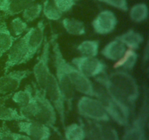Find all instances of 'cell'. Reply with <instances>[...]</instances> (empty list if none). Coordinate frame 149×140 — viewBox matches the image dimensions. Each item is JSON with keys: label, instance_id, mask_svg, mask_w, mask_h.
Here are the masks:
<instances>
[{"label": "cell", "instance_id": "obj_1", "mask_svg": "<svg viewBox=\"0 0 149 140\" xmlns=\"http://www.w3.org/2000/svg\"><path fill=\"white\" fill-rule=\"evenodd\" d=\"M95 81L116 104L125 118L130 122L140 96L139 85L133 76L125 70H116L109 74L103 73L97 76Z\"/></svg>", "mask_w": 149, "mask_h": 140}, {"label": "cell", "instance_id": "obj_2", "mask_svg": "<svg viewBox=\"0 0 149 140\" xmlns=\"http://www.w3.org/2000/svg\"><path fill=\"white\" fill-rule=\"evenodd\" d=\"M58 34H52L49 39L52 52H53L54 64H55V77L56 78L58 86L62 92L65 104L68 106V109L71 110L76 90L68 77V74L64 69L62 63H61V58L63 56V55L62 51L60 48V45L58 42Z\"/></svg>", "mask_w": 149, "mask_h": 140}, {"label": "cell", "instance_id": "obj_3", "mask_svg": "<svg viewBox=\"0 0 149 140\" xmlns=\"http://www.w3.org/2000/svg\"><path fill=\"white\" fill-rule=\"evenodd\" d=\"M32 86L33 88V97L37 104V110L33 120L45 124L60 135L59 131L55 127L57 112L55 108L47 99L44 90L39 88L35 83H32Z\"/></svg>", "mask_w": 149, "mask_h": 140}, {"label": "cell", "instance_id": "obj_4", "mask_svg": "<svg viewBox=\"0 0 149 140\" xmlns=\"http://www.w3.org/2000/svg\"><path fill=\"white\" fill-rule=\"evenodd\" d=\"M77 112L86 120L104 123L111 121L100 101L95 97L83 96L79 99L77 104Z\"/></svg>", "mask_w": 149, "mask_h": 140}, {"label": "cell", "instance_id": "obj_5", "mask_svg": "<svg viewBox=\"0 0 149 140\" xmlns=\"http://www.w3.org/2000/svg\"><path fill=\"white\" fill-rule=\"evenodd\" d=\"M149 108L148 99L143 101L137 116L130 122L120 140H146V129L148 126Z\"/></svg>", "mask_w": 149, "mask_h": 140}, {"label": "cell", "instance_id": "obj_6", "mask_svg": "<svg viewBox=\"0 0 149 140\" xmlns=\"http://www.w3.org/2000/svg\"><path fill=\"white\" fill-rule=\"evenodd\" d=\"M45 26H46L44 20H39L36 26L29 28L23 36L26 52L21 64L29 62L40 49L45 40Z\"/></svg>", "mask_w": 149, "mask_h": 140}, {"label": "cell", "instance_id": "obj_7", "mask_svg": "<svg viewBox=\"0 0 149 140\" xmlns=\"http://www.w3.org/2000/svg\"><path fill=\"white\" fill-rule=\"evenodd\" d=\"M61 63L64 69L68 74V77L72 83L75 90L84 96H95V85L90 78L86 77L71 63L68 62L64 58H61Z\"/></svg>", "mask_w": 149, "mask_h": 140}, {"label": "cell", "instance_id": "obj_8", "mask_svg": "<svg viewBox=\"0 0 149 140\" xmlns=\"http://www.w3.org/2000/svg\"><path fill=\"white\" fill-rule=\"evenodd\" d=\"M43 43L42 52L39 57H38L37 61L35 64L32 71L36 85L42 90H45L48 78L52 74L49 66L51 48L49 39L48 40L47 37H45Z\"/></svg>", "mask_w": 149, "mask_h": 140}, {"label": "cell", "instance_id": "obj_9", "mask_svg": "<svg viewBox=\"0 0 149 140\" xmlns=\"http://www.w3.org/2000/svg\"><path fill=\"white\" fill-rule=\"evenodd\" d=\"M46 96L55 108L63 128L65 126V102L55 75L51 74L44 90Z\"/></svg>", "mask_w": 149, "mask_h": 140}, {"label": "cell", "instance_id": "obj_10", "mask_svg": "<svg viewBox=\"0 0 149 140\" xmlns=\"http://www.w3.org/2000/svg\"><path fill=\"white\" fill-rule=\"evenodd\" d=\"M103 105L106 112L116 124L122 127L127 126L130 121L127 120L121 112L116 104L108 96L104 89L100 85H95V96Z\"/></svg>", "mask_w": 149, "mask_h": 140}, {"label": "cell", "instance_id": "obj_11", "mask_svg": "<svg viewBox=\"0 0 149 140\" xmlns=\"http://www.w3.org/2000/svg\"><path fill=\"white\" fill-rule=\"evenodd\" d=\"M71 64L88 78L96 77L105 73L106 66L96 57L78 56L71 60Z\"/></svg>", "mask_w": 149, "mask_h": 140}, {"label": "cell", "instance_id": "obj_12", "mask_svg": "<svg viewBox=\"0 0 149 140\" xmlns=\"http://www.w3.org/2000/svg\"><path fill=\"white\" fill-rule=\"evenodd\" d=\"M17 125L20 133L33 140H49L51 137V128L36 120L19 121Z\"/></svg>", "mask_w": 149, "mask_h": 140}, {"label": "cell", "instance_id": "obj_13", "mask_svg": "<svg viewBox=\"0 0 149 140\" xmlns=\"http://www.w3.org/2000/svg\"><path fill=\"white\" fill-rule=\"evenodd\" d=\"M32 74L29 69L8 71L0 77V95H6L16 91L22 82Z\"/></svg>", "mask_w": 149, "mask_h": 140}, {"label": "cell", "instance_id": "obj_14", "mask_svg": "<svg viewBox=\"0 0 149 140\" xmlns=\"http://www.w3.org/2000/svg\"><path fill=\"white\" fill-rule=\"evenodd\" d=\"M118 20L113 12L109 10L100 11L92 22V26L96 34L107 35L112 33L117 26Z\"/></svg>", "mask_w": 149, "mask_h": 140}, {"label": "cell", "instance_id": "obj_15", "mask_svg": "<svg viewBox=\"0 0 149 140\" xmlns=\"http://www.w3.org/2000/svg\"><path fill=\"white\" fill-rule=\"evenodd\" d=\"M26 45L23 36L15 42L7 52V58L4 67V73L6 74L15 66L21 65V62L26 55Z\"/></svg>", "mask_w": 149, "mask_h": 140}, {"label": "cell", "instance_id": "obj_16", "mask_svg": "<svg viewBox=\"0 0 149 140\" xmlns=\"http://www.w3.org/2000/svg\"><path fill=\"white\" fill-rule=\"evenodd\" d=\"M126 50V47L120 41L114 39L105 45L100 53L106 59L116 62L122 58Z\"/></svg>", "mask_w": 149, "mask_h": 140}, {"label": "cell", "instance_id": "obj_17", "mask_svg": "<svg viewBox=\"0 0 149 140\" xmlns=\"http://www.w3.org/2000/svg\"><path fill=\"white\" fill-rule=\"evenodd\" d=\"M115 39L120 41L128 49L137 50L143 43L144 37L139 32H135L134 29H129L125 33L116 36Z\"/></svg>", "mask_w": 149, "mask_h": 140}, {"label": "cell", "instance_id": "obj_18", "mask_svg": "<svg viewBox=\"0 0 149 140\" xmlns=\"http://www.w3.org/2000/svg\"><path fill=\"white\" fill-rule=\"evenodd\" d=\"M18 38L12 34L4 20H0V58L8 52Z\"/></svg>", "mask_w": 149, "mask_h": 140}, {"label": "cell", "instance_id": "obj_19", "mask_svg": "<svg viewBox=\"0 0 149 140\" xmlns=\"http://www.w3.org/2000/svg\"><path fill=\"white\" fill-rule=\"evenodd\" d=\"M138 55L136 50L127 49L122 58L115 62L113 67L115 69H122V70H125L126 71H132L138 62Z\"/></svg>", "mask_w": 149, "mask_h": 140}, {"label": "cell", "instance_id": "obj_20", "mask_svg": "<svg viewBox=\"0 0 149 140\" xmlns=\"http://www.w3.org/2000/svg\"><path fill=\"white\" fill-rule=\"evenodd\" d=\"M62 26L65 32L73 36H82L86 33L84 23L74 18H65L62 20Z\"/></svg>", "mask_w": 149, "mask_h": 140}, {"label": "cell", "instance_id": "obj_21", "mask_svg": "<svg viewBox=\"0 0 149 140\" xmlns=\"http://www.w3.org/2000/svg\"><path fill=\"white\" fill-rule=\"evenodd\" d=\"M63 129L65 140H85V128L82 120L80 123H73L65 126Z\"/></svg>", "mask_w": 149, "mask_h": 140}, {"label": "cell", "instance_id": "obj_22", "mask_svg": "<svg viewBox=\"0 0 149 140\" xmlns=\"http://www.w3.org/2000/svg\"><path fill=\"white\" fill-rule=\"evenodd\" d=\"M10 99L20 107L29 104L33 100V86L29 84L26 85L23 90L13 92Z\"/></svg>", "mask_w": 149, "mask_h": 140}, {"label": "cell", "instance_id": "obj_23", "mask_svg": "<svg viewBox=\"0 0 149 140\" xmlns=\"http://www.w3.org/2000/svg\"><path fill=\"white\" fill-rule=\"evenodd\" d=\"M30 118L24 116L15 108L5 106V104L0 106V120L3 122L15 121L19 122L23 120H29Z\"/></svg>", "mask_w": 149, "mask_h": 140}, {"label": "cell", "instance_id": "obj_24", "mask_svg": "<svg viewBox=\"0 0 149 140\" xmlns=\"http://www.w3.org/2000/svg\"><path fill=\"white\" fill-rule=\"evenodd\" d=\"M129 16L132 22L136 23L145 21L148 16V6L145 3L135 4L130 9Z\"/></svg>", "mask_w": 149, "mask_h": 140}, {"label": "cell", "instance_id": "obj_25", "mask_svg": "<svg viewBox=\"0 0 149 140\" xmlns=\"http://www.w3.org/2000/svg\"><path fill=\"white\" fill-rule=\"evenodd\" d=\"M100 42L97 40H84L81 42L77 50L80 52L81 55L90 57H96L99 52Z\"/></svg>", "mask_w": 149, "mask_h": 140}, {"label": "cell", "instance_id": "obj_26", "mask_svg": "<svg viewBox=\"0 0 149 140\" xmlns=\"http://www.w3.org/2000/svg\"><path fill=\"white\" fill-rule=\"evenodd\" d=\"M84 125L87 140H103L100 123L86 120V123H84Z\"/></svg>", "mask_w": 149, "mask_h": 140}, {"label": "cell", "instance_id": "obj_27", "mask_svg": "<svg viewBox=\"0 0 149 140\" xmlns=\"http://www.w3.org/2000/svg\"><path fill=\"white\" fill-rule=\"evenodd\" d=\"M42 13V4L34 2L28 6L22 12V18L26 23H31L39 18Z\"/></svg>", "mask_w": 149, "mask_h": 140}, {"label": "cell", "instance_id": "obj_28", "mask_svg": "<svg viewBox=\"0 0 149 140\" xmlns=\"http://www.w3.org/2000/svg\"><path fill=\"white\" fill-rule=\"evenodd\" d=\"M42 13L47 19L52 21L59 20L63 16V13L57 9L52 1L50 0H45L44 1L42 4Z\"/></svg>", "mask_w": 149, "mask_h": 140}, {"label": "cell", "instance_id": "obj_29", "mask_svg": "<svg viewBox=\"0 0 149 140\" xmlns=\"http://www.w3.org/2000/svg\"><path fill=\"white\" fill-rule=\"evenodd\" d=\"M36 0H10L9 10L4 16H14L23 11L28 6L36 2Z\"/></svg>", "mask_w": 149, "mask_h": 140}, {"label": "cell", "instance_id": "obj_30", "mask_svg": "<svg viewBox=\"0 0 149 140\" xmlns=\"http://www.w3.org/2000/svg\"><path fill=\"white\" fill-rule=\"evenodd\" d=\"M29 29L28 23L20 17L14 18L10 22V32L16 37H20L24 32Z\"/></svg>", "mask_w": 149, "mask_h": 140}, {"label": "cell", "instance_id": "obj_31", "mask_svg": "<svg viewBox=\"0 0 149 140\" xmlns=\"http://www.w3.org/2000/svg\"><path fill=\"white\" fill-rule=\"evenodd\" d=\"M100 128L103 140H120L116 128L108 124V123H100Z\"/></svg>", "mask_w": 149, "mask_h": 140}, {"label": "cell", "instance_id": "obj_32", "mask_svg": "<svg viewBox=\"0 0 149 140\" xmlns=\"http://www.w3.org/2000/svg\"><path fill=\"white\" fill-rule=\"evenodd\" d=\"M54 5L61 13H67L73 8L76 4L74 0H52Z\"/></svg>", "mask_w": 149, "mask_h": 140}, {"label": "cell", "instance_id": "obj_33", "mask_svg": "<svg viewBox=\"0 0 149 140\" xmlns=\"http://www.w3.org/2000/svg\"><path fill=\"white\" fill-rule=\"evenodd\" d=\"M103 3L124 13H126L129 10L127 0H104Z\"/></svg>", "mask_w": 149, "mask_h": 140}, {"label": "cell", "instance_id": "obj_34", "mask_svg": "<svg viewBox=\"0 0 149 140\" xmlns=\"http://www.w3.org/2000/svg\"><path fill=\"white\" fill-rule=\"evenodd\" d=\"M0 140H15V133L8 128L5 122L0 127Z\"/></svg>", "mask_w": 149, "mask_h": 140}, {"label": "cell", "instance_id": "obj_35", "mask_svg": "<svg viewBox=\"0 0 149 140\" xmlns=\"http://www.w3.org/2000/svg\"><path fill=\"white\" fill-rule=\"evenodd\" d=\"M10 0H0V12H2L4 14L7 13L10 7Z\"/></svg>", "mask_w": 149, "mask_h": 140}, {"label": "cell", "instance_id": "obj_36", "mask_svg": "<svg viewBox=\"0 0 149 140\" xmlns=\"http://www.w3.org/2000/svg\"><path fill=\"white\" fill-rule=\"evenodd\" d=\"M12 94H13V93L6 95H0V106L5 104L6 102L11 98Z\"/></svg>", "mask_w": 149, "mask_h": 140}, {"label": "cell", "instance_id": "obj_37", "mask_svg": "<svg viewBox=\"0 0 149 140\" xmlns=\"http://www.w3.org/2000/svg\"><path fill=\"white\" fill-rule=\"evenodd\" d=\"M15 140H33L31 138H30L29 136H28L27 135L24 134H16L15 133Z\"/></svg>", "mask_w": 149, "mask_h": 140}, {"label": "cell", "instance_id": "obj_38", "mask_svg": "<svg viewBox=\"0 0 149 140\" xmlns=\"http://www.w3.org/2000/svg\"><path fill=\"white\" fill-rule=\"evenodd\" d=\"M91 1H97V2H103V1H104V0H91Z\"/></svg>", "mask_w": 149, "mask_h": 140}, {"label": "cell", "instance_id": "obj_39", "mask_svg": "<svg viewBox=\"0 0 149 140\" xmlns=\"http://www.w3.org/2000/svg\"><path fill=\"white\" fill-rule=\"evenodd\" d=\"M74 1H79V0H74Z\"/></svg>", "mask_w": 149, "mask_h": 140}, {"label": "cell", "instance_id": "obj_40", "mask_svg": "<svg viewBox=\"0 0 149 140\" xmlns=\"http://www.w3.org/2000/svg\"></svg>", "mask_w": 149, "mask_h": 140}]
</instances>
